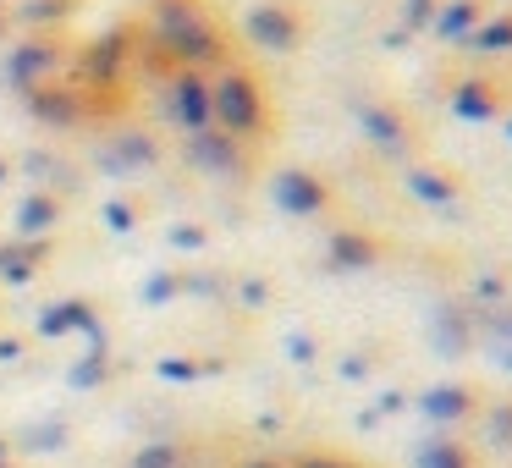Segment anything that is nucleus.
<instances>
[{
	"label": "nucleus",
	"mask_w": 512,
	"mask_h": 468,
	"mask_svg": "<svg viewBox=\"0 0 512 468\" xmlns=\"http://www.w3.org/2000/svg\"><path fill=\"white\" fill-rule=\"evenodd\" d=\"M397 12H402V34H413V28H430V17H435V0H402Z\"/></svg>",
	"instance_id": "412c9836"
},
{
	"label": "nucleus",
	"mask_w": 512,
	"mask_h": 468,
	"mask_svg": "<svg viewBox=\"0 0 512 468\" xmlns=\"http://www.w3.org/2000/svg\"><path fill=\"white\" fill-rule=\"evenodd\" d=\"M177 292H182V276H177V270H155V276L144 281V303H155V309H160V303H171Z\"/></svg>",
	"instance_id": "aec40b11"
},
{
	"label": "nucleus",
	"mask_w": 512,
	"mask_h": 468,
	"mask_svg": "<svg viewBox=\"0 0 512 468\" xmlns=\"http://www.w3.org/2000/svg\"><path fill=\"white\" fill-rule=\"evenodd\" d=\"M424 468H457V452L452 457H446V452L441 457H424Z\"/></svg>",
	"instance_id": "cd10ccee"
},
{
	"label": "nucleus",
	"mask_w": 512,
	"mask_h": 468,
	"mask_svg": "<svg viewBox=\"0 0 512 468\" xmlns=\"http://www.w3.org/2000/svg\"><path fill=\"white\" fill-rule=\"evenodd\" d=\"M375 254H380V248H375V237L347 232V226H342V232H331V237H325V259H331L336 270H369V265H375Z\"/></svg>",
	"instance_id": "dca6fc26"
},
{
	"label": "nucleus",
	"mask_w": 512,
	"mask_h": 468,
	"mask_svg": "<svg viewBox=\"0 0 512 468\" xmlns=\"http://www.w3.org/2000/svg\"><path fill=\"white\" fill-rule=\"evenodd\" d=\"M485 325L501 336H512V309H485Z\"/></svg>",
	"instance_id": "a878e982"
},
{
	"label": "nucleus",
	"mask_w": 512,
	"mask_h": 468,
	"mask_svg": "<svg viewBox=\"0 0 512 468\" xmlns=\"http://www.w3.org/2000/svg\"><path fill=\"white\" fill-rule=\"evenodd\" d=\"M94 160L105 166V177H138V171H149V166L160 160V144H155L149 133H133V127H122V133H116Z\"/></svg>",
	"instance_id": "9d476101"
},
{
	"label": "nucleus",
	"mask_w": 512,
	"mask_h": 468,
	"mask_svg": "<svg viewBox=\"0 0 512 468\" xmlns=\"http://www.w3.org/2000/svg\"><path fill=\"white\" fill-rule=\"evenodd\" d=\"M270 204H276L281 215H292V221H314V215H325V204H331V188H325L314 171L287 166V171L270 177Z\"/></svg>",
	"instance_id": "423d86ee"
},
{
	"label": "nucleus",
	"mask_w": 512,
	"mask_h": 468,
	"mask_svg": "<svg viewBox=\"0 0 512 468\" xmlns=\"http://www.w3.org/2000/svg\"><path fill=\"white\" fill-rule=\"evenodd\" d=\"M160 369H166V375H177V380L182 375H199V364H182V358H171V364H160Z\"/></svg>",
	"instance_id": "bb28decb"
},
{
	"label": "nucleus",
	"mask_w": 512,
	"mask_h": 468,
	"mask_svg": "<svg viewBox=\"0 0 512 468\" xmlns=\"http://www.w3.org/2000/svg\"><path fill=\"white\" fill-rule=\"evenodd\" d=\"M237 298H243V309H259V303L270 298V287L259 276H248V281H237Z\"/></svg>",
	"instance_id": "393cba45"
},
{
	"label": "nucleus",
	"mask_w": 512,
	"mask_h": 468,
	"mask_svg": "<svg viewBox=\"0 0 512 468\" xmlns=\"http://www.w3.org/2000/svg\"><path fill=\"white\" fill-rule=\"evenodd\" d=\"M6 171H12V166H6V160H0V182H6Z\"/></svg>",
	"instance_id": "c756f323"
},
{
	"label": "nucleus",
	"mask_w": 512,
	"mask_h": 468,
	"mask_svg": "<svg viewBox=\"0 0 512 468\" xmlns=\"http://www.w3.org/2000/svg\"><path fill=\"white\" fill-rule=\"evenodd\" d=\"M402 188H408L419 204H430V210H446V215L463 204L457 182L446 177V171H435V166H402Z\"/></svg>",
	"instance_id": "ddd939ff"
},
{
	"label": "nucleus",
	"mask_w": 512,
	"mask_h": 468,
	"mask_svg": "<svg viewBox=\"0 0 512 468\" xmlns=\"http://www.w3.org/2000/svg\"><path fill=\"white\" fill-rule=\"evenodd\" d=\"M424 408H430V413H463L468 397L457 386H441V391H430V397H424Z\"/></svg>",
	"instance_id": "4be33fe9"
},
{
	"label": "nucleus",
	"mask_w": 512,
	"mask_h": 468,
	"mask_svg": "<svg viewBox=\"0 0 512 468\" xmlns=\"http://www.w3.org/2000/svg\"><path fill=\"white\" fill-rule=\"evenodd\" d=\"M105 226H111V232H133V226H138V210H133V204H122V199H116V204H105Z\"/></svg>",
	"instance_id": "5701e85b"
},
{
	"label": "nucleus",
	"mask_w": 512,
	"mask_h": 468,
	"mask_svg": "<svg viewBox=\"0 0 512 468\" xmlns=\"http://www.w3.org/2000/svg\"><path fill=\"white\" fill-rule=\"evenodd\" d=\"M474 28H479V0H435V17H430V34L435 39L463 45Z\"/></svg>",
	"instance_id": "2eb2a0df"
},
{
	"label": "nucleus",
	"mask_w": 512,
	"mask_h": 468,
	"mask_svg": "<svg viewBox=\"0 0 512 468\" xmlns=\"http://www.w3.org/2000/svg\"><path fill=\"white\" fill-rule=\"evenodd\" d=\"M303 468H342V463H320V457H309V463H303Z\"/></svg>",
	"instance_id": "c85d7f7f"
},
{
	"label": "nucleus",
	"mask_w": 512,
	"mask_h": 468,
	"mask_svg": "<svg viewBox=\"0 0 512 468\" xmlns=\"http://www.w3.org/2000/svg\"><path fill=\"white\" fill-rule=\"evenodd\" d=\"M501 133H507V138H512V116H507V127H501Z\"/></svg>",
	"instance_id": "7c9ffc66"
},
{
	"label": "nucleus",
	"mask_w": 512,
	"mask_h": 468,
	"mask_svg": "<svg viewBox=\"0 0 512 468\" xmlns=\"http://www.w3.org/2000/svg\"><path fill=\"white\" fill-rule=\"evenodd\" d=\"M204 243H210V232H204V226H171V248H188V254H199Z\"/></svg>",
	"instance_id": "b1692460"
},
{
	"label": "nucleus",
	"mask_w": 512,
	"mask_h": 468,
	"mask_svg": "<svg viewBox=\"0 0 512 468\" xmlns=\"http://www.w3.org/2000/svg\"><path fill=\"white\" fill-rule=\"evenodd\" d=\"M210 116L226 138H259L265 133V94H259V78L243 67H221L210 78Z\"/></svg>",
	"instance_id": "f03ea898"
},
{
	"label": "nucleus",
	"mask_w": 512,
	"mask_h": 468,
	"mask_svg": "<svg viewBox=\"0 0 512 468\" xmlns=\"http://www.w3.org/2000/svg\"><path fill=\"white\" fill-rule=\"evenodd\" d=\"M243 39L254 50H265V56H287V50H298L303 23H298V12H292L287 0H259V6H248V17H243Z\"/></svg>",
	"instance_id": "39448f33"
},
{
	"label": "nucleus",
	"mask_w": 512,
	"mask_h": 468,
	"mask_svg": "<svg viewBox=\"0 0 512 468\" xmlns=\"http://www.w3.org/2000/svg\"><path fill=\"white\" fill-rule=\"evenodd\" d=\"M353 116H358V133H364L375 149H386V155H408L413 133H408V116H402L397 105H386V100H358Z\"/></svg>",
	"instance_id": "6e6552de"
},
{
	"label": "nucleus",
	"mask_w": 512,
	"mask_h": 468,
	"mask_svg": "<svg viewBox=\"0 0 512 468\" xmlns=\"http://www.w3.org/2000/svg\"><path fill=\"white\" fill-rule=\"evenodd\" d=\"M67 12H72V0H23V6H17V17H23L34 34H56V23Z\"/></svg>",
	"instance_id": "6ab92c4d"
},
{
	"label": "nucleus",
	"mask_w": 512,
	"mask_h": 468,
	"mask_svg": "<svg viewBox=\"0 0 512 468\" xmlns=\"http://www.w3.org/2000/svg\"><path fill=\"white\" fill-rule=\"evenodd\" d=\"M0 34H6V17H0Z\"/></svg>",
	"instance_id": "473e14b6"
},
{
	"label": "nucleus",
	"mask_w": 512,
	"mask_h": 468,
	"mask_svg": "<svg viewBox=\"0 0 512 468\" xmlns=\"http://www.w3.org/2000/svg\"><path fill=\"white\" fill-rule=\"evenodd\" d=\"M67 67V45H61L56 34H28L12 45V56H6V67H0V78H6V89L12 94H39L56 83V72Z\"/></svg>",
	"instance_id": "7ed1b4c3"
},
{
	"label": "nucleus",
	"mask_w": 512,
	"mask_h": 468,
	"mask_svg": "<svg viewBox=\"0 0 512 468\" xmlns=\"http://www.w3.org/2000/svg\"><path fill=\"white\" fill-rule=\"evenodd\" d=\"M446 111L457 116V122L479 127V122H496L501 116V94L490 78H457L452 94H446Z\"/></svg>",
	"instance_id": "f8f14e48"
},
{
	"label": "nucleus",
	"mask_w": 512,
	"mask_h": 468,
	"mask_svg": "<svg viewBox=\"0 0 512 468\" xmlns=\"http://www.w3.org/2000/svg\"><path fill=\"white\" fill-rule=\"evenodd\" d=\"M28 116L34 122H45V127H56V133H67V127H78L83 122V111H89V100H83L72 83H50V89H39V94H28Z\"/></svg>",
	"instance_id": "9b49d317"
},
{
	"label": "nucleus",
	"mask_w": 512,
	"mask_h": 468,
	"mask_svg": "<svg viewBox=\"0 0 512 468\" xmlns=\"http://www.w3.org/2000/svg\"><path fill=\"white\" fill-rule=\"evenodd\" d=\"M166 111H171V122L182 127V138L210 133V127H215V116H210V78H204V72H182L177 67V78L166 83Z\"/></svg>",
	"instance_id": "0eeeda50"
},
{
	"label": "nucleus",
	"mask_w": 512,
	"mask_h": 468,
	"mask_svg": "<svg viewBox=\"0 0 512 468\" xmlns=\"http://www.w3.org/2000/svg\"><path fill=\"white\" fill-rule=\"evenodd\" d=\"M188 160L199 171H210V177H243L248 171V149L237 144V138H226L221 127H210V133H193L188 138Z\"/></svg>",
	"instance_id": "1a4fd4ad"
},
{
	"label": "nucleus",
	"mask_w": 512,
	"mask_h": 468,
	"mask_svg": "<svg viewBox=\"0 0 512 468\" xmlns=\"http://www.w3.org/2000/svg\"><path fill=\"white\" fill-rule=\"evenodd\" d=\"M0 17H6V0H0Z\"/></svg>",
	"instance_id": "2f4dec72"
},
{
	"label": "nucleus",
	"mask_w": 512,
	"mask_h": 468,
	"mask_svg": "<svg viewBox=\"0 0 512 468\" xmlns=\"http://www.w3.org/2000/svg\"><path fill=\"white\" fill-rule=\"evenodd\" d=\"M39 254H45V243H0V281L28 287L39 270Z\"/></svg>",
	"instance_id": "f3484780"
},
{
	"label": "nucleus",
	"mask_w": 512,
	"mask_h": 468,
	"mask_svg": "<svg viewBox=\"0 0 512 468\" xmlns=\"http://www.w3.org/2000/svg\"><path fill=\"white\" fill-rule=\"evenodd\" d=\"M479 56H512V17H479V28L463 39Z\"/></svg>",
	"instance_id": "a211bd4d"
},
{
	"label": "nucleus",
	"mask_w": 512,
	"mask_h": 468,
	"mask_svg": "<svg viewBox=\"0 0 512 468\" xmlns=\"http://www.w3.org/2000/svg\"><path fill=\"white\" fill-rule=\"evenodd\" d=\"M56 226H61L56 193H28V199L17 204V237H23V243H39V237H50Z\"/></svg>",
	"instance_id": "4468645a"
},
{
	"label": "nucleus",
	"mask_w": 512,
	"mask_h": 468,
	"mask_svg": "<svg viewBox=\"0 0 512 468\" xmlns=\"http://www.w3.org/2000/svg\"><path fill=\"white\" fill-rule=\"evenodd\" d=\"M122 67H127V34H122V28H111V34L89 39V45L72 56V89L89 100V94L122 83Z\"/></svg>",
	"instance_id": "20e7f679"
},
{
	"label": "nucleus",
	"mask_w": 512,
	"mask_h": 468,
	"mask_svg": "<svg viewBox=\"0 0 512 468\" xmlns=\"http://www.w3.org/2000/svg\"><path fill=\"white\" fill-rule=\"evenodd\" d=\"M149 34H155L160 56H171L182 72H204L226 56V39L221 28L204 17L199 0H155L149 12Z\"/></svg>",
	"instance_id": "f257e3e1"
}]
</instances>
